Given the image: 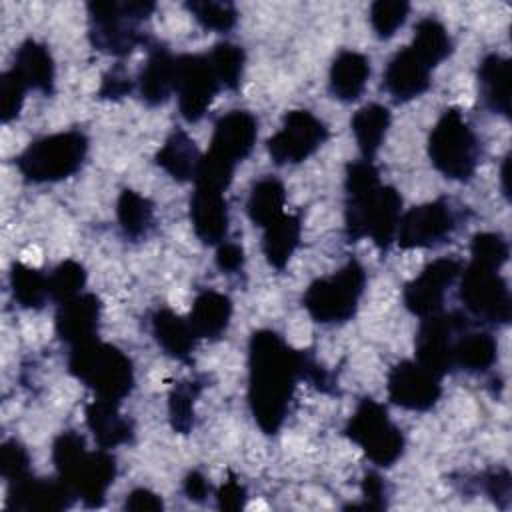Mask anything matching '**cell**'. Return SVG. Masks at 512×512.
<instances>
[{
  "label": "cell",
  "mask_w": 512,
  "mask_h": 512,
  "mask_svg": "<svg viewBox=\"0 0 512 512\" xmlns=\"http://www.w3.org/2000/svg\"><path fill=\"white\" fill-rule=\"evenodd\" d=\"M362 504L360 508H368V510H382L386 508V482L380 474L376 472H366L362 478Z\"/></svg>",
  "instance_id": "681fc988"
},
{
  "label": "cell",
  "mask_w": 512,
  "mask_h": 512,
  "mask_svg": "<svg viewBox=\"0 0 512 512\" xmlns=\"http://www.w3.org/2000/svg\"><path fill=\"white\" fill-rule=\"evenodd\" d=\"M470 256H472L470 262L474 264L500 270L510 256V248L502 234L478 232L470 242Z\"/></svg>",
  "instance_id": "7bdbcfd3"
},
{
  "label": "cell",
  "mask_w": 512,
  "mask_h": 512,
  "mask_svg": "<svg viewBox=\"0 0 512 512\" xmlns=\"http://www.w3.org/2000/svg\"><path fill=\"white\" fill-rule=\"evenodd\" d=\"M364 286V268L360 262L350 260L338 272L314 280L302 296V306L314 322L342 324L354 318Z\"/></svg>",
  "instance_id": "5b68a950"
},
{
  "label": "cell",
  "mask_w": 512,
  "mask_h": 512,
  "mask_svg": "<svg viewBox=\"0 0 512 512\" xmlns=\"http://www.w3.org/2000/svg\"><path fill=\"white\" fill-rule=\"evenodd\" d=\"M410 48L422 62H426L434 70L452 54V38L440 20L428 16L416 24Z\"/></svg>",
  "instance_id": "d590c367"
},
{
  "label": "cell",
  "mask_w": 512,
  "mask_h": 512,
  "mask_svg": "<svg viewBox=\"0 0 512 512\" xmlns=\"http://www.w3.org/2000/svg\"><path fill=\"white\" fill-rule=\"evenodd\" d=\"M302 380H306L308 384H312L316 390H320L324 394H336L338 392V384H336L334 374H330L322 364H318V360L314 356H310L308 352H306V358H304Z\"/></svg>",
  "instance_id": "c3c4849f"
},
{
  "label": "cell",
  "mask_w": 512,
  "mask_h": 512,
  "mask_svg": "<svg viewBox=\"0 0 512 512\" xmlns=\"http://www.w3.org/2000/svg\"><path fill=\"white\" fill-rule=\"evenodd\" d=\"M352 132L364 160H372L390 128V112L382 104H366L352 116Z\"/></svg>",
  "instance_id": "1f68e13d"
},
{
  "label": "cell",
  "mask_w": 512,
  "mask_h": 512,
  "mask_svg": "<svg viewBox=\"0 0 512 512\" xmlns=\"http://www.w3.org/2000/svg\"><path fill=\"white\" fill-rule=\"evenodd\" d=\"M330 92L342 102H354L370 78V60L354 50H342L330 66Z\"/></svg>",
  "instance_id": "4316f807"
},
{
  "label": "cell",
  "mask_w": 512,
  "mask_h": 512,
  "mask_svg": "<svg viewBox=\"0 0 512 512\" xmlns=\"http://www.w3.org/2000/svg\"><path fill=\"white\" fill-rule=\"evenodd\" d=\"M464 308L486 324H508L512 318V300L506 280L498 270L470 262L462 268L460 292Z\"/></svg>",
  "instance_id": "ba28073f"
},
{
  "label": "cell",
  "mask_w": 512,
  "mask_h": 512,
  "mask_svg": "<svg viewBox=\"0 0 512 512\" xmlns=\"http://www.w3.org/2000/svg\"><path fill=\"white\" fill-rule=\"evenodd\" d=\"M440 376L432 374L424 366L412 360H402L388 372L386 390L392 404L412 410L426 412L430 410L442 394Z\"/></svg>",
  "instance_id": "9a60e30c"
},
{
  "label": "cell",
  "mask_w": 512,
  "mask_h": 512,
  "mask_svg": "<svg viewBox=\"0 0 512 512\" xmlns=\"http://www.w3.org/2000/svg\"><path fill=\"white\" fill-rule=\"evenodd\" d=\"M0 474L6 482H14L30 474V456L18 440H6L0 446Z\"/></svg>",
  "instance_id": "f6af8a7d"
},
{
  "label": "cell",
  "mask_w": 512,
  "mask_h": 512,
  "mask_svg": "<svg viewBox=\"0 0 512 512\" xmlns=\"http://www.w3.org/2000/svg\"><path fill=\"white\" fill-rule=\"evenodd\" d=\"M466 328L468 320L460 312H436L422 318L414 342L416 362L440 378L452 372L454 342Z\"/></svg>",
  "instance_id": "9c48e42d"
},
{
  "label": "cell",
  "mask_w": 512,
  "mask_h": 512,
  "mask_svg": "<svg viewBox=\"0 0 512 512\" xmlns=\"http://www.w3.org/2000/svg\"><path fill=\"white\" fill-rule=\"evenodd\" d=\"M498 356V344L490 332L484 330H464L452 350L454 368H462L466 372H486L494 366Z\"/></svg>",
  "instance_id": "4dcf8cb0"
},
{
  "label": "cell",
  "mask_w": 512,
  "mask_h": 512,
  "mask_svg": "<svg viewBox=\"0 0 512 512\" xmlns=\"http://www.w3.org/2000/svg\"><path fill=\"white\" fill-rule=\"evenodd\" d=\"M26 92L28 86L12 68L0 76V118L4 124L18 118Z\"/></svg>",
  "instance_id": "ee69618b"
},
{
  "label": "cell",
  "mask_w": 512,
  "mask_h": 512,
  "mask_svg": "<svg viewBox=\"0 0 512 512\" xmlns=\"http://www.w3.org/2000/svg\"><path fill=\"white\" fill-rule=\"evenodd\" d=\"M84 502L88 508H98L104 504L106 492L116 478V462L104 450L90 452L88 448L66 468L58 474Z\"/></svg>",
  "instance_id": "2e32d148"
},
{
  "label": "cell",
  "mask_w": 512,
  "mask_h": 512,
  "mask_svg": "<svg viewBox=\"0 0 512 512\" xmlns=\"http://www.w3.org/2000/svg\"><path fill=\"white\" fill-rule=\"evenodd\" d=\"M458 228V214L448 200L440 198L410 208L400 216L396 240L404 250L432 248L446 242Z\"/></svg>",
  "instance_id": "4fadbf2b"
},
{
  "label": "cell",
  "mask_w": 512,
  "mask_h": 512,
  "mask_svg": "<svg viewBox=\"0 0 512 512\" xmlns=\"http://www.w3.org/2000/svg\"><path fill=\"white\" fill-rule=\"evenodd\" d=\"M76 500L72 488L58 476L56 480L34 478L32 474L8 482L6 508L22 512H56L70 508Z\"/></svg>",
  "instance_id": "e0dca14e"
},
{
  "label": "cell",
  "mask_w": 512,
  "mask_h": 512,
  "mask_svg": "<svg viewBox=\"0 0 512 512\" xmlns=\"http://www.w3.org/2000/svg\"><path fill=\"white\" fill-rule=\"evenodd\" d=\"M510 156L504 158V164H502V170H500V180H502V192L504 196L508 198L510 196V188H508V178H510Z\"/></svg>",
  "instance_id": "11a10c76"
},
{
  "label": "cell",
  "mask_w": 512,
  "mask_h": 512,
  "mask_svg": "<svg viewBox=\"0 0 512 512\" xmlns=\"http://www.w3.org/2000/svg\"><path fill=\"white\" fill-rule=\"evenodd\" d=\"M216 500H218L220 510H240L246 504V488L234 476H230L218 488Z\"/></svg>",
  "instance_id": "f907efd6"
},
{
  "label": "cell",
  "mask_w": 512,
  "mask_h": 512,
  "mask_svg": "<svg viewBox=\"0 0 512 512\" xmlns=\"http://www.w3.org/2000/svg\"><path fill=\"white\" fill-rule=\"evenodd\" d=\"M84 284H86L84 266L76 260H64L48 276L50 300H54L58 304L66 302V300L82 294Z\"/></svg>",
  "instance_id": "ab89813d"
},
{
  "label": "cell",
  "mask_w": 512,
  "mask_h": 512,
  "mask_svg": "<svg viewBox=\"0 0 512 512\" xmlns=\"http://www.w3.org/2000/svg\"><path fill=\"white\" fill-rule=\"evenodd\" d=\"M510 488H512V480L506 468H496L482 476V490L502 510L508 508L510 504Z\"/></svg>",
  "instance_id": "bcb514c9"
},
{
  "label": "cell",
  "mask_w": 512,
  "mask_h": 512,
  "mask_svg": "<svg viewBox=\"0 0 512 512\" xmlns=\"http://www.w3.org/2000/svg\"><path fill=\"white\" fill-rule=\"evenodd\" d=\"M344 434L362 448L370 462L388 468L404 454L402 430L390 420L386 408L372 400L362 398L346 422Z\"/></svg>",
  "instance_id": "52a82bcc"
},
{
  "label": "cell",
  "mask_w": 512,
  "mask_h": 512,
  "mask_svg": "<svg viewBox=\"0 0 512 512\" xmlns=\"http://www.w3.org/2000/svg\"><path fill=\"white\" fill-rule=\"evenodd\" d=\"M102 304L94 294H78L58 304L54 328L62 342L70 348L90 342L98 334Z\"/></svg>",
  "instance_id": "d6986e66"
},
{
  "label": "cell",
  "mask_w": 512,
  "mask_h": 512,
  "mask_svg": "<svg viewBox=\"0 0 512 512\" xmlns=\"http://www.w3.org/2000/svg\"><path fill=\"white\" fill-rule=\"evenodd\" d=\"M156 4L138 2H90L88 4V38L90 44L110 56H126L136 46L146 44L140 22L148 20Z\"/></svg>",
  "instance_id": "3957f363"
},
{
  "label": "cell",
  "mask_w": 512,
  "mask_h": 512,
  "mask_svg": "<svg viewBox=\"0 0 512 512\" xmlns=\"http://www.w3.org/2000/svg\"><path fill=\"white\" fill-rule=\"evenodd\" d=\"M286 190L284 184L274 176H264L252 184L248 194L246 212L254 226L266 228L284 214Z\"/></svg>",
  "instance_id": "d6a6232c"
},
{
  "label": "cell",
  "mask_w": 512,
  "mask_h": 512,
  "mask_svg": "<svg viewBox=\"0 0 512 512\" xmlns=\"http://www.w3.org/2000/svg\"><path fill=\"white\" fill-rule=\"evenodd\" d=\"M328 138L326 124L310 110L286 112L280 130L268 140V154L274 164H300L312 156Z\"/></svg>",
  "instance_id": "8fae6325"
},
{
  "label": "cell",
  "mask_w": 512,
  "mask_h": 512,
  "mask_svg": "<svg viewBox=\"0 0 512 512\" xmlns=\"http://www.w3.org/2000/svg\"><path fill=\"white\" fill-rule=\"evenodd\" d=\"M220 88L206 54L176 56L174 92L178 96V110L186 122H198Z\"/></svg>",
  "instance_id": "30bf717a"
},
{
  "label": "cell",
  "mask_w": 512,
  "mask_h": 512,
  "mask_svg": "<svg viewBox=\"0 0 512 512\" xmlns=\"http://www.w3.org/2000/svg\"><path fill=\"white\" fill-rule=\"evenodd\" d=\"M124 508H126V510H132V512H158V510L164 508V504H162L160 496L154 494L152 490H148V488H136V490H132V492L126 496Z\"/></svg>",
  "instance_id": "f5cc1de1"
},
{
  "label": "cell",
  "mask_w": 512,
  "mask_h": 512,
  "mask_svg": "<svg viewBox=\"0 0 512 512\" xmlns=\"http://www.w3.org/2000/svg\"><path fill=\"white\" fill-rule=\"evenodd\" d=\"M200 150L196 142L180 128H176L156 152V164L176 182H190L200 164Z\"/></svg>",
  "instance_id": "f1b7e54d"
},
{
  "label": "cell",
  "mask_w": 512,
  "mask_h": 512,
  "mask_svg": "<svg viewBox=\"0 0 512 512\" xmlns=\"http://www.w3.org/2000/svg\"><path fill=\"white\" fill-rule=\"evenodd\" d=\"M68 370L104 400L120 402L134 388L132 360L120 348L98 338L72 346Z\"/></svg>",
  "instance_id": "7a4b0ae2"
},
{
  "label": "cell",
  "mask_w": 512,
  "mask_h": 512,
  "mask_svg": "<svg viewBox=\"0 0 512 512\" xmlns=\"http://www.w3.org/2000/svg\"><path fill=\"white\" fill-rule=\"evenodd\" d=\"M86 154V134L80 130H66L30 142L16 158V166L28 182H60L80 170Z\"/></svg>",
  "instance_id": "277c9868"
},
{
  "label": "cell",
  "mask_w": 512,
  "mask_h": 512,
  "mask_svg": "<svg viewBox=\"0 0 512 512\" xmlns=\"http://www.w3.org/2000/svg\"><path fill=\"white\" fill-rule=\"evenodd\" d=\"M152 336L156 344L172 358L176 360H188L194 344H196V334L190 326L188 320L172 312L170 308H158L152 314Z\"/></svg>",
  "instance_id": "83f0119b"
},
{
  "label": "cell",
  "mask_w": 512,
  "mask_h": 512,
  "mask_svg": "<svg viewBox=\"0 0 512 512\" xmlns=\"http://www.w3.org/2000/svg\"><path fill=\"white\" fill-rule=\"evenodd\" d=\"M262 252L274 270H284L300 244L302 220L298 214H282L278 220L262 228Z\"/></svg>",
  "instance_id": "f546056e"
},
{
  "label": "cell",
  "mask_w": 512,
  "mask_h": 512,
  "mask_svg": "<svg viewBox=\"0 0 512 512\" xmlns=\"http://www.w3.org/2000/svg\"><path fill=\"white\" fill-rule=\"evenodd\" d=\"M184 494L192 502H204L210 494V482L198 470H190L184 478Z\"/></svg>",
  "instance_id": "db71d44e"
},
{
  "label": "cell",
  "mask_w": 512,
  "mask_h": 512,
  "mask_svg": "<svg viewBox=\"0 0 512 512\" xmlns=\"http://www.w3.org/2000/svg\"><path fill=\"white\" fill-rule=\"evenodd\" d=\"M120 402L96 398L86 404V426L92 432L96 444L104 450L128 444L134 438V424L118 408Z\"/></svg>",
  "instance_id": "7402d4cb"
},
{
  "label": "cell",
  "mask_w": 512,
  "mask_h": 512,
  "mask_svg": "<svg viewBox=\"0 0 512 512\" xmlns=\"http://www.w3.org/2000/svg\"><path fill=\"white\" fill-rule=\"evenodd\" d=\"M344 226L346 238L356 242L368 236V222L380 198V172L372 160H356L346 166L344 178Z\"/></svg>",
  "instance_id": "7c38bea8"
},
{
  "label": "cell",
  "mask_w": 512,
  "mask_h": 512,
  "mask_svg": "<svg viewBox=\"0 0 512 512\" xmlns=\"http://www.w3.org/2000/svg\"><path fill=\"white\" fill-rule=\"evenodd\" d=\"M462 268V262L450 256L430 262L414 280L404 286L402 300L408 312L418 318L442 312L444 294L462 274Z\"/></svg>",
  "instance_id": "5bb4252c"
},
{
  "label": "cell",
  "mask_w": 512,
  "mask_h": 512,
  "mask_svg": "<svg viewBox=\"0 0 512 512\" xmlns=\"http://www.w3.org/2000/svg\"><path fill=\"white\" fill-rule=\"evenodd\" d=\"M116 218L128 240L144 238L154 226V206L142 194L124 188L116 202Z\"/></svg>",
  "instance_id": "e575fe53"
},
{
  "label": "cell",
  "mask_w": 512,
  "mask_h": 512,
  "mask_svg": "<svg viewBox=\"0 0 512 512\" xmlns=\"http://www.w3.org/2000/svg\"><path fill=\"white\" fill-rule=\"evenodd\" d=\"M186 10L196 18V22L214 32H228L234 28L238 20V12L230 2H214V0H192L186 2Z\"/></svg>",
  "instance_id": "60d3db41"
},
{
  "label": "cell",
  "mask_w": 512,
  "mask_h": 512,
  "mask_svg": "<svg viewBox=\"0 0 512 512\" xmlns=\"http://www.w3.org/2000/svg\"><path fill=\"white\" fill-rule=\"evenodd\" d=\"M190 222L202 244H222L228 234V204L224 192L208 186H194L190 198Z\"/></svg>",
  "instance_id": "ffe728a7"
},
{
  "label": "cell",
  "mask_w": 512,
  "mask_h": 512,
  "mask_svg": "<svg viewBox=\"0 0 512 512\" xmlns=\"http://www.w3.org/2000/svg\"><path fill=\"white\" fill-rule=\"evenodd\" d=\"M304 350H296L274 330H256L248 344V404L264 434H276L302 380Z\"/></svg>",
  "instance_id": "6da1fadb"
},
{
  "label": "cell",
  "mask_w": 512,
  "mask_h": 512,
  "mask_svg": "<svg viewBox=\"0 0 512 512\" xmlns=\"http://www.w3.org/2000/svg\"><path fill=\"white\" fill-rule=\"evenodd\" d=\"M478 90L484 106L502 116H510V60L492 52L478 66Z\"/></svg>",
  "instance_id": "d4e9b609"
},
{
  "label": "cell",
  "mask_w": 512,
  "mask_h": 512,
  "mask_svg": "<svg viewBox=\"0 0 512 512\" xmlns=\"http://www.w3.org/2000/svg\"><path fill=\"white\" fill-rule=\"evenodd\" d=\"M10 288L14 300L28 310H38L50 298L48 276L38 268L14 262L10 268Z\"/></svg>",
  "instance_id": "8d00e7d4"
},
{
  "label": "cell",
  "mask_w": 512,
  "mask_h": 512,
  "mask_svg": "<svg viewBox=\"0 0 512 512\" xmlns=\"http://www.w3.org/2000/svg\"><path fill=\"white\" fill-rule=\"evenodd\" d=\"M410 4L404 0H376L370 6V26L380 40H388L406 22Z\"/></svg>",
  "instance_id": "b9f144b4"
},
{
  "label": "cell",
  "mask_w": 512,
  "mask_h": 512,
  "mask_svg": "<svg viewBox=\"0 0 512 512\" xmlns=\"http://www.w3.org/2000/svg\"><path fill=\"white\" fill-rule=\"evenodd\" d=\"M232 318V300L216 290H202L190 310V326L196 338L218 340L228 330Z\"/></svg>",
  "instance_id": "cb8c5ba5"
},
{
  "label": "cell",
  "mask_w": 512,
  "mask_h": 512,
  "mask_svg": "<svg viewBox=\"0 0 512 512\" xmlns=\"http://www.w3.org/2000/svg\"><path fill=\"white\" fill-rule=\"evenodd\" d=\"M202 382L192 380H180L172 386L168 394V420L174 432L178 434H190L194 428V404L202 390Z\"/></svg>",
  "instance_id": "74e56055"
},
{
  "label": "cell",
  "mask_w": 512,
  "mask_h": 512,
  "mask_svg": "<svg viewBox=\"0 0 512 512\" xmlns=\"http://www.w3.org/2000/svg\"><path fill=\"white\" fill-rule=\"evenodd\" d=\"M478 138L456 108L444 110L428 136V156L434 168L456 182H466L478 166Z\"/></svg>",
  "instance_id": "8992f818"
},
{
  "label": "cell",
  "mask_w": 512,
  "mask_h": 512,
  "mask_svg": "<svg viewBox=\"0 0 512 512\" xmlns=\"http://www.w3.org/2000/svg\"><path fill=\"white\" fill-rule=\"evenodd\" d=\"M176 78V58L168 48L152 44L148 58L138 74V92L148 106L164 104L174 92Z\"/></svg>",
  "instance_id": "603a6c76"
},
{
  "label": "cell",
  "mask_w": 512,
  "mask_h": 512,
  "mask_svg": "<svg viewBox=\"0 0 512 512\" xmlns=\"http://www.w3.org/2000/svg\"><path fill=\"white\" fill-rule=\"evenodd\" d=\"M132 88H134L132 78L128 76L124 66L118 64L102 76V84L98 88V98H102V100H120V98L128 96L132 92Z\"/></svg>",
  "instance_id": "7dc6e473"
},
{
  "label": "cell",
  "mask_w": 512,
  "mask_h": 512,
  "mask_svg": "<svg viewBox=\"0 0 512 512\" xmlns=\"http://www.w3.org/2000/svg\"><path fill=\"white\" fill-rule=\"evenodd\" d=\"M432 68L410 46L392 56L384 72V88L396 102H410L430 88Z\"/></svg>",
  "instance_id": "44dd1931"
},
{
  "label": "cell",
  "mask_w": 512,
  "mask_h": 512,
  "mask_svg": "<svg viewBox=\"0 0 512 512\" xmlns=\"http://www.w3.org/2000/svg\"><path fill=\"white\" fill-rule=\"evenodd\" d=\"M256 136L258 120L246 110H232L214 124L208 152L236 166L252 152Z\"/></svg>",
  "instance_id": "ac0fdd59"
},
{
  "label": "cell",
  "mask_w": 512,
  "mask_h": 512,
  "mask_svg": "<svg viewBox=\"0 0 512 512\" xmlns=\"http://www.w3.org/2000/svg\"><path fill=\"white\" fill-rule=\"evenodd\" d=\"M402 216V196L394 186H382L378 204L368 222V236L384 254L396 238L398 222Z\"/></svg>",
  "instance_id": "836d02e7"
},
{
  "label": "cell",
  "mask_w": 512,
  "mask_h": 512,
  "mask_svg": "<svg viewBox=\"0 0 512 512\" xmlns=\"http://www.w3.org/2000/svg\"><path fill=\"white\" fill-rule=\"evenodd\" d=\"M12 70L22 78L28 90L32 88L46 96L54 92V60L44 44L32 38L24 40L14 54Z\"/></svg>",
  "instance_id": "484cf974"
},
{
  "label": "cell",
  "mask_w": 512,
  "mask_h": 512,
  "mask_svg": "<svg viewBox=\"0 0 512 512\" xmlns=\"http://www.w3.org/2000/svg\"><path fill=\"white\" fill-rule=\"evenodd\" d=\"M212 70L220 82V86L228 90H238L244 74V50L234 42H220L208 54Z\"/></svg>",
  "instance_id": "f35d334b"
},
{
  "label": "cell",
  "mask_w": 512,
  "mask_h": 512,
  "mask_svg": "<svg viewBox=\"0 0 512 512\" xmlns=\"http://www.w3.org/2000/svg\"><path fill=\"white\" fill-rule=\"evenodd\" d=\"M216 266L224 274H236L244 266V248L236 242H222L216 250Z\"/></svg>",
  "instance_id": "816d5d0a"
}]
</instances>
